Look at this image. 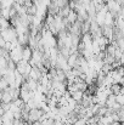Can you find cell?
Here are the masks:
<instances>
[{"label": "cell", "mask_w": 124, "mask_h": 125, "mask_svg": "<svg viewBox=\"0 0 124 125\" xmlns=\"http://www.w3.org/2000/svg\"><path fill=\"white\" fill-rule=\"evenodd\" d=\"M122 87H123V86H122L121 84H112L110 89H111V92H112V94H114V95H119L121 91H122Z\"/></svg>", "instance_id": "6da1fadb"}]
</instances>
